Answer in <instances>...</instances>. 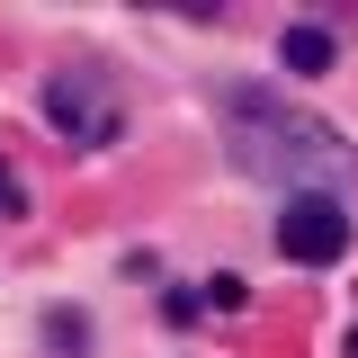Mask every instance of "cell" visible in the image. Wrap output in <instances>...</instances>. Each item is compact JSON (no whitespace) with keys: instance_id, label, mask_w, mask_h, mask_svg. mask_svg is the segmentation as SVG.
Listing matches in <instances>:
<instances>
[{"instance_id":"cell-1","label":"cell","mask_w":358,"mask_h":358,"mask_svg":"<svg viewBox=\"0 0 358 358\" xmlns=\"http://www.w3.org/2000/svg\"><path fill=\"white\" fill-rule=\"evenodd\" d=\"M224 134H233V162L251 179H278V188H322L331 197V179L350 171V143L305 117V108H287L278 90H224Z\"/></svg>"},{"instance_id":"cell-2","label":"cell","mask_w":358,"mask_h":358,"mask_svg":"<svg viewBox=\"0 0 358 358\" xmlns=\"http://www.w3.org/2000/svg\"><path fill=\"white\" fill-rule=\"evenodd\" d=\"M36 108H45V126L63 134L72 152H108V143L126 134V99H117V81H108V72H90V63L54 72Z\"/></svg>"},{"instance_id":"cell-3","label":"cell","mask_w":358,"mask_h":358,"mask_svg":"<svg viewBox=\"0 0 358 358\" xmlns=\"http://www.w3.org/2000/svg\"><path fill=\"white\" fill-rule=\"evenodd\" d=\"M278 251L296 268H322L350 251V215H341V197H322V188H305V197H287V215H278Z\"/></svg>"},{"instance_id":"cell-4","label":"cell","mask_w":358,"mask_h":358,"mask_svg":"<svg viewBox=\"0 0 358 358\" xmlns=\"http://www.w3.org/2000/svg\"><path fill=\"white\" fill-rule=\"evenodd\" d=\"M278 54H287V72H331V27H287Z\"/></svg>"},{"instance_id":"cell-5","label":"cell","mask_w":358,"mask_h":358,"mask_svg":"<svg viewBox=\"0 0 358 358\" xmlns=\"http://www.w3.org/2000/svg\"><path fill=\"white\" fill-rule=\"evenodd\" d=\"M45 331H54V350H63V358H90V322H81L72 305H63V313H45Z\"/></svg>"},{"instance_id":"cell-6","label":"cell","mask_w":358,"mask_h":358,"mask_svg":"<svg viewBox=\"0 0 358 358\" xmlns=\"http://www.w3.org/2000/svg\"><path fill=\"white\" fill-rule=\"evenodd\" d=\"M242 296H251V287H242L233 268H224V278H206V305H215V313H233V305H242Z\"/></svg>"},{"instance_id":"cell-7","label":"cell","mask_w":358,"mask_h":358,"mask_svg":"<svg viewBox=\"0 0 358 358\" xmlns=\"http://www.w3.org/2000/svg\"><path fill=\"white\" fill-rule=\"evenodd\" d=\"M9 215H27V197H18V179L0 171V224H9Z\"/></svg>"},{"instance_id":"cell-8","label":"cell","mask_w":358,"mask_h":358,"mask_svg":"<svg viewBox=\"0 0 358 358\" xmlns=\"http://www.w3.org/2000/svg\"><path fill=\"white\" fill-rule=\"evenodd\" d=\"M350 358H358V331H350Z\"/></svg>"}]
</instances>
